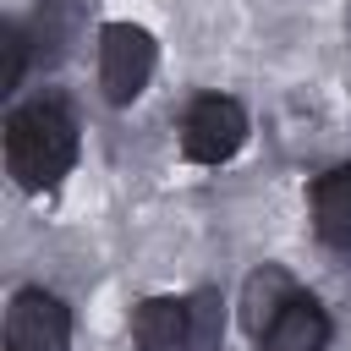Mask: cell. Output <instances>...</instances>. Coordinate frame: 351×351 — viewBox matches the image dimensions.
I'll use <instances>...</instances> for the list:
<instances>
[{"label":"cell","instance_id":"7c38bea8","mask_svg":"<svg viewBox=\"0 0 351 351\" xmlns=\"http://www.w3.org/2000/svg\"><path fill=\"white\" fill-rule=\"evenodd\" d=\"M346 33H351V0H346Z\"/></svg>","mask_w":351,"mask_h":351},{"label":"cell","instance_id":"3957f363","mask_svg":"<svg viewBox=\"0 0 351 351\" xmlns=\"http://www.w3.org/2000/svg\"><path fill=\"white\" fill-rule=\"evenodd\" d=\"M247 143V110L225 93H203L181 121V148L197 165H225Z\"/></svg>","mask_w":351,"mask_h":351},{"label":"cell","instance_id":"6da1fadb","mask_svg":"<svg viewBox=\"0 0 351 351\" xmlns=\"http://www.w3.org/2000/svg\"><path fill=\"white\" fill-rule=\"evenodd\" d=\"M77 159V126L60 104H27L5 121V165L16 186L49 192Z\"/></svg>","mask_w":351,"mask_h":351},{"label":"cell","instance_id":"8992f818","mask_svg":"<svg viewBox=\"0 0 351 351\" xmlns=\"http://www.w3.org/2000/svg\"><path fill=\"white\" fill-rule=\"evenodd\" d=\"M137 351H192V318H186V302L176 296H148L137 307Z\"/></svg>","mask_w":351,"mask_h":351},{"label":"cell","instance_id":"30bf717a","mask_svg":"<svg viewBox=\"0 0 351 351\" xmlns=\"http://www.w3.org/2000/svg\"><path fill=\"white\" fill-rule=\"evenodd\" d=\"M186 318H192V351H219V335H225V302H219V291H197L186 302Z\"/></svg>","mask_w":351,"mask_h":351},{"label":"cell","instance_id":"52a82bcc","mask_svg":"<svg viewBox=\"0 0 351 351\" xmlns=\"http://www.w3.org/2000/svg\"><path fill=\"white\" fill-rule=\"evenodd\" d=\"M291 296H296V285H291V274H285L280 263L252 269V274H247V285H241V329L263 340V329L285 313V302H291Z\"/></svg>","mask_w":351,"mask_h":351},{"label":"cell","instance_id":"8fae6325","mask_svg":"<svg viewBox=\"0 0 351 351\" xmlns=\"http://www.w3.org/2000/svg\"><path fill=\"white\" fill-rule=\"evenodd\" d=\"M27 60H33V38H27V27L5 22V27H0V93H11V88L22 82Z\"/></svg>","mask_w":351,"mask_h":351},{"label":"cell","instance_id":"5b68a950","mask_svg":"<svg viewBox=\"0 0 351 351\" xmlns=\"http://www.w3.org/2000/svg\"><path fill=\"white\" fill-rule=\"evenodd\" d=\"M329 340V313L313 296H291L285 313L263 329V351H324Z\"/></svg>","mask_w":351,"mask_h":351},{"label":"cell","instance_id":"9c48e42d","mask_svg":"<svg viewBox=\"0 0 351 351\" xmlns=\"http://www.w3.org/2000/svg\"><path fill=\"white\" fill-rule=\"evenodd\" d=\"M77 22H82V5H77V0H38L33 27H27L33 55H38L44 66L66 60V49H71V38H77Z\"/></svg>","mask_w":351,"mask_h":351},{"label":"cell","instance_id":"ba28073f","mask_svg":"<svg viewBox=\"0 0 351 351\" xmlns=\"http://www.w3.org/2000/svg\"><path fill=\"white\" fill-rule=\"evenodd\" d=\"M313 225L329 247H351V165H335L313 186Z\"/></svg>","mask_w":351,"mask_h":351},{"label":"cell","instance_id":"277c9868","mask_svg":"<svg viewBox=\"0 0 351 351\" xmlns=\"http://www.w3.org/2000/svg\"><path fill=\"white\" fill-rule=\"evenodd\" d=\"M71 318L49 291H16L5 313V351H66Z\"/></svg>","mask_w":351,"mask_h":351},{"label":"cell","instance_id":"7a4b0ae2","mask_svg":"<svg viewBox=\"0 0 351 351\" xmlns=\"http://www.w3.org/2000/svg\"><path fill=\"white\" fill-rule=\"evenodd\" d=\"M154 60H159V49H154V38H148L143 27L110 22V27L99 33V88H104V99H110V104H132V99L148 88Z\"/></svg>","mask_w":351,"mask_h":351}]
</instances>
